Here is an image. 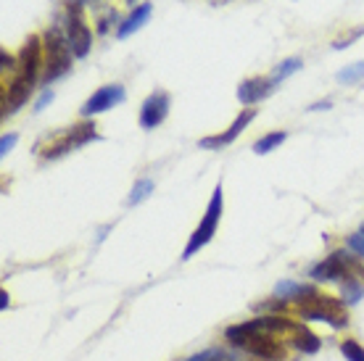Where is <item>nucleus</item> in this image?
I'll use <instances>...</instances> for the list:
<instances>
[{"label":"nucleus","instance_id":"19","mask_svg":"<svg viewBox=\"0 0 364 361\" xmlns=\"http://www.w3.org/2000/svg\"><path fill=\"white\" fill-rule=\"evenodd\" d=\"M362 77H364V61L351 63V66H346V69H341V72L336 74V80L341 82V85H354V82H359Z\"/></svg>","mask_w":364,"mask_h":361},{"label":"nucleus","instance_id":"29","mask_svg":"<svg viewBox=\"0 0 364 361\" xmlns=\"http://www.w3.org/2000/svg\"><path fill=\"white\" fill-rule=\"evenodd\" d=\"M9 293H6V290H0V308H3V311H6V308H9Z\"/></svg>","mask_w":364,"mask_h":361},{"label":"nucleus","instance_id":"7","mask_svg":"<svg viewBox=\"0 0 364 361\" xmlns=\"http://www.w3.org/2000/svg\"><path fill=\"white\" fill-rule=\"evenodd\" d=\"M124 98H127V92H124L122 85H103L100 90H95L90 98L85 100L82 117L85 119L98 117V114H103V111H111L114 106L124 103Z\"/></svg>","mask_w":364,"mask_h":361},{"label":"nucleus","instance_id":"14","mask_svg":"<svg viewBox=\"0 0 364 361\" xmlns=\"http://www.w3.org/2000/svg\"><path fill=\"white\" fill-rule=\"evenodd\" d=\"M151 14H154V6H151V3H140V6H135V9H132V14H129L122 24H119L117 40H127L132 32H137V29L146 24L148 18H151Z\"/></svg>","mask_w":364,"mask_h":361},{"label":"nucleus","instance_id":"11","mask_svg":"<svg viewBox=\"0 0 364 361\" xmlns=\"http://www.w3.org/2000/svg\"><path fill=\"white\" fill-rule=\"evenodd\" d=\"M32 90H35V82L27 80V77H21V74H16V77L11 80L9 90L3 92V117H9V114L21 109V106L29 100V92Z\"/></svg>","mask_w":364,"mask_h":361},{"label":"nucleus","instance_id":"26","mask_svg":"<svg viewBox=\"0 0 364 361\" xmlns=\"http://www.w3.org/2000/svg\"><path fill=\"white\" fill-rule=\"evenodd\" d=\"M362 35H364V27H362V29H356L354 35L346 37V40H338V43H336V45H333V48H336V50H343V48H348V43H354V40H359V37H362Z\"/></svg>","mask_w":364,"mask_h":361},{"label":"nucleus","instance_id":"20","mask_svg":"<svg viewBox=\"0 0 364 361\" xmlns=\"http://www.w3.org/2000/svg\"><path fill=\"white\" fill-rule=\"evenodd\" d=\"M362 296H364L362 285L356 280H351V277H346V280H343V303H356Z\"/></svg>","mask_w":364,"mask_h":361},{"label":"nucleus","instance_id":"18","mask_svg":"<svg viewBox=\"0 0 364 361\" xmlns=\"http://www.w3.org/2000/svg\"><path fill=\"white\" fill-rule=\"evenodd\" d=\"M151 193H154V180L143 177V180H137L135 185H132L127 203H129V206H137V203H143V200H146L148 195H151Z\"/></svg>","mask_w":364,"mask_h":361},{"label":"nucleus","instance_id":"3","mask_svg":"<svg viewBox=\"0 0 364 361\" xmlns=\"http://www.w3.org/2000/svg\"><path fill=\"white\" fill-rule=\"evenodd\" d=\"M222 208H225V193H222V182H219L217 188H214V193H211V200H209V206H206V214H203V219L198 222V227L193 230L191 240H188L185 251H182V262L193 259V256H196L203 245L211 243V237L217 235L219 219H222Z\"/></svg>","mask_w":364,"mask_h":361},{"label":"nucleus","instance_id":"30","mask_svg":"<svg viewBox=\"0 0 364 361\" xmlns=\"http://www.w3.org/2000/svg\"><path fill=\"white\" fill-rule=\"evenodd\" d=\"M127 3H132V6H135V0H127Z\"/></svg>","mask_w":364,"mask_h":361},{"label":"nucleus","instance_id":"12","mask_svg":"<svg viewBox=\"0 0 364 361\" xmlns=\"http://www.w3.org/2000/svg\"><path fill=\"white\" fill-rule=\"evenodd\" d=\"M254 119H256V109H243L235 117V122L228 126V132H222V135H217V137H203L198 145L200 148H225V145H232L235 143V137L240 135Z\"/></svg>","mask_w":364,"mask_h":361},{"label":"nucleus","instance_id":"22","mask_svg":"<svg viewBox=\"0 0 364 361\" xmlns=\"http://www.w3.org/2000/svg\"><path fill=\"white\" fill-rule=\"evenodd\" d=\"M18 143V135L16 132H9V135H3L0 137V156H9L14 148H16Z\"/></svg>","mask_w":364,"mask_h":361},{"label":"nucleus","instance_id":"9","mask_svg":"<svg viewBox=\"0 0 364 361\" xmlns=\"http://www.w3.org/2000/svg\"><path fill=\"white\" fill-rule=\"evenodd\" d=\"M43 53H46L43 40H40V37H29L27 43H24V48H21V53H18V74L32 82H37L40 69H46Z\"/></svg>","mask_w":364,"mask_h":361},{"label":"nucleus","instance_id":"27","mask_svg":"<svg viewBox=\"0 0 364 361\" xmlns=\"http://www.w3.org/2000/svg\"><path fill=\"white\" fill-rule=\"evenodd\" d=\"M0 63H3L0 69H14V55H9L3 50V53H0Z\"/></svg>","mask_w":364,"mask_h":361},{"label":"nucleus","instance_id":"16","mask_svg":"<svg viewBox=\"0 0 364 361\" xmlns=\"http://www.w3.org/2000/svg\"><path fill=\"white\" fill-rule=\"evenodd\" d=\"M288 140V132L285 129H277V132H269V135H264L262 140H256L254 143V153L259 156H267V153H272L277 145H282Z\"/></svg>","mask_w":364,"mask_h":361},{"label":"nucleus","instance_id":"17","mask_svg":"<svg viewBox=\"0 0 364 361\" xmlns=\"http://www.w3.org/2000/svg\"><path fill=\"white\" fill-rule=\"evenodd\" d=\"M301 66H304V61H301V58H296V55H293V58H285V61H280V63H277V66H274V72H272V82H274V85H280L282 80H288L291 74L299 72Z\"/></svg>","mask_w":364,"mask_h":361},{"label":"nucleus","instance_id":"4","mask_svg":"<svg viewBox=\"0 0 364 361\" xmlns=\"http://www.w3.org/2000/svg\"><path fill=\"white\" fill-rule=\"evenodd\" d=\"M85 0H66V40L72 45L74 58H87L92 48V32L85 21Z\"/></svg>","mask_w":364,"mask_h":361},{"label":"nucleus","instance_id":"23","mask_svg":"<svg viewBox=\"0 0 364 361\" xmlns=\"http://www.w3.org/2000/svg\"><path fill=\"white\" fill-rule=\"evenodd\" d=\"M346 245L356 253V256H359V259H364V235H362V232H356V235H348L346 237Z\"/></svg>","mask_w":364,"mask_h":361},{"label":"nucleus","instance_id":"28","mask_svg":"<svg viewBox=\"0 0 364 361\" xmlns=\"http://www.w3.org/2000/svg\"><path fill=\"white\" fill-rule=\"evenodd\" d=\"M328 109H333V103H330V100H319V103L309 106V111H328Z\"/></svg>","mask_w":364,"mask_h":361},{"label":"nucleus","instance_id":"25","mask_svg":"<svg viewBox=\"0 0 364 361\" xmlns=\"http://www.w3.org/2000/svg\"><path fill=\"white\" fill-rule=\"evenodd\" d=\"M111 21H117V14H114V11H109V16H103L98 21V32H100V35H106V32H109Z\"/></svg>","mask_w":364,"mask_h":361},{"label":"nucleus","instance_id":"5","mask_svg":"<svg viewBox=\"0 0 364 361\" xmlns=\"http://www.w3.org/2000/svg\"><path fill=\"white\" fill-rule=\"evenodd\" d=\"M301 303V319H309V322H328L336 330H343L348 325V314L343 311V303L328 296H309V298L299 301Z\"/></svg>","mask_w":364,"mask_h":361},{"label":"nucleus","instance_id":"2","mask_svg":"<svg viewBox=\"0 0 364 361\" xmlns=\"http://www.w3.org/2000/svg\"><path fill=\"white\" fill-rule=\"evenodd\" d=\"M225 338H228L232 345H237V348H243V351H248L251 356H259V359H264V361L285 359V348H282L277 340H272L269 333H251V330H246L243 325H232L225 330Z\"/></svg>","mask_w":364,"mask_h":361},{"label":"nucleus","instance_id":"6","mask_svg":"<svg viewBox=\"0 0 364 361\" xmlns=\"http://www.w3.org/2000/svg\"><path fill=\"white\" fill-rule=\"evenodd\" d=\"M90 140H95V124L92 122H82V124H74L69 132H66L58 143H53L50 148H48L46 153H43V158H61V156H66L69 151H74V148H82L85 143H90Z\"/></svg>","mask_w":364,"mask_h":361},{"label":"nucleus","instance_id":"21","mask_svg":"<svg viewBox=\"0 0 364 361\" xmlns=\"http://www.w3.org/2000/svg\"><path fill=\"white\" fill-rule=\"evenodd\" d=\"M341 353L346 356V361H364V348L356 340H343L341 343Z\"/></svg>","mask_w":364,"mask_h":361},{"label":"nucleus","instance_id":"13","mask_svg":"<svg viewBox=\"0 0 364 361\" xmlns=\"http://www.w3.org/2000/svg\"><path fill=\"white\" fill-rule=\"evenodd\" d=\"M274 90V82L272 77H251V80L240 82V87H237V100L243 103V106H254L259 100H264L267 95H272Z\"/></svg>","mask_w":364,"mask_h":361},{"label":"nucleus","instance_id":"1","mask_svg":"<svg viewBox=\"0 0 364 361\" xmlns=\"http://www.w3.org/2000/svg\"><path fill=\"white\" fill-rule=\"evenodd\" d=\"M43 48H46V69H43V87H50L53 82H58L61 77L72 72V45L66 40V32H61V27H50L43 35Z\"/></svg>","mask_w":364,"mask_h":361},{"label":"nucleus","instance_id":"15","mask_svg":"<svg viewBox=\"0 0 364 361\" xmlns=\"http://www.w3.org/2000/svg\"><path fill=\"white\" fill-rule=\"evenodd\" d=\"M293 345H296L301 353H317L319 345H322V340H319L314 333H309L304 325H299L296 327V333H293Z\"/></svg>","mask_w":364,"mask_h":361},{"label":"nucleus","instance_id":"8","mask_svg":"<svg viewBox=\"0 0 364 361\" xmlns=\"http://www.w3.org/2000/svg\"><path fill=\"white\" fill-rule=\"evenodd\" d=\"M169 106H172L169 92H164V90L151 92V95L143 100V106H140V126H143V129H156V126L169 117Z\"/></svg>","mask_w":364,"mask_h":361},{"label":"nucleus","instance_id":"10","mask_svg":"<svg viewBox=\"0 0 364 361\" xmlns=\"http://www.w3.org/2000/svg\"><path fill=\"white\" fill-rule=\"evenodd\" d=\"M348 266H351V262H348V253L346 251H336L330 253L325 262H319L311 266V280L317 282H330V280H343V277H348Z\"/></svg>","mask_w":364,"mask_h":361},{"label":"nucleus","instance_id":"24","mask_svg":"<svg viewBox=\"0 0 364 361\" xmlns=\"http://www.w3.org/2000/svg\"><path fill=\"white\" fill-rule=\"evenodd\" d=\"M48 103H53V90L48 87V90H43V95L37 98V103H35V111L40 114V111H46V106Z\"/></svg>","mask_w":364,"mask_h":361}]
</instances>
